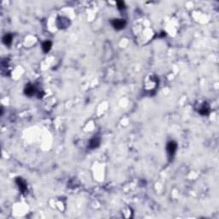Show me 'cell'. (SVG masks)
I'll use <instances>...</instances> for the list:
<instances>
[{"label": "cell", "mask_w": 219, "mask_h": 219, "mask_svg": "<svg viewBox=\"0 0 219 219\" xmlns=\"http://www.w3.org/2000/svg\"><path fill=\"white\" fill-rule=\"evenodd\" d=\"M116 6H117V9L119 10H125V8H126L125 3L123 1H117L116 2Z\"/></svg>", "instance_id": "9"}, {"label": "cell", "mask_w": 219, "mask_h": 219, "mask_svg": "<svg viewBox=\"0 0 219 219\" xmlns=\"http://www.w3.org/2000/svg\"><path fill=\"white\" fill-rule=\"evenodd\" d=\"M51 46H52V43L50 40H45L42 43V50L44 53H48L51 51Z\"/></svg>", "instance_id": "7"}, {"label": "cell", "mask_w": 219, "mask_h": 219, "mask_svg": "<svg viewBox=\"0 0 219 219\" xmlns=\"http://www.w3.org/2000/svg\"><path fill=\"white\" fill-rule=\"evenodd\" d=\"M177 150V143L174 140H170L167 143L166 146V151H167L168 156L170 158H172L174 157V155L176 152Z\"/></svg>", "instance_id": "1"}, {"label": "cell", "mask_w": 219, "mask_h": 219, "mask_svg": "<svg viewBox=\"0 0 219 219\" xmlns=\"http://www.w3.org/2000/svg\"><path fill=\"white\" fill-rule=\"evenodd\" d=\"M24 93H25V95L31 97V96L34 95L35 93H38L37 89H36V87H35L34 85L28 84V85L25 87V89H24Z\"/></svg>", "instance_id": "5"}, {"label": "cell", "mask_w": 219, "mask_h": 219, "mask_svg": "<svg viewBox=\"0 0 219 219\" xmlns=\"http://www.w3.org/2000/svg\"><path fill=\"white\" fill-rule=\"evenodd\" d=\"M111 25L116 30H122L125 28L127 22L124 19H114L111 21Z\"/></svg>", "instance_id": "2"}, {"label": "cell", "mask_w": 219, "mask_h": 219, "mask_svg": "<svg viewBox=\"0 0 219 219\" xmlns=\"http://www.w3.org/2000/svg\"><path fill=\"white\" fill-rule=\"evenodd\" d=\"M12 40H13V35L11 34H6L3 37V44L7 46H10L12 43Z\"/></svg>", "instance_id": "8"}, {"label": "cell", "mask_w": 219, "mask_h": 219, "mask_svg": "<svg viewBox=\"0 0 219 219\" xmlns=\"http://www.w3.org/2000/svg\"><path fill=\"white\" fill-rule=\"evenodd\" d=\"M16 183L17 187H18V188H19V190H20L21 193H26V192H27V183H26V181H24L22 178L21 177L16 178Z\"/></svg>", "instance_id": "3"}, {"label": "cell", "mask_w": 219, "mask_h": 219, "mask_svg": "<svg viewBox=\"0 0 219 219\" xmlns=\"http://www.w3.org/2000/svg\"><path fill=\"white\" fill-rule=\"evenodd\" d=\"M100 146V137L94 136L92 137L88 142V148L89 149H96Z\"/></svg>", "instance_id": "4"}, {"label": "cell", "mask_w": 219, "mask_h": 219, "mask_svg": "<svg viewBox=\"0 0 219 219\" xmlns=\"http://www.w3.org/2000/svg\"><path fill=\"white\" fill-rule=\"evenodd\" d=\"M198 113L202 116H207L210 113V107L207 104H204L198 110Z\"/></svg>", "instance_id": "6"}]
</instances>
